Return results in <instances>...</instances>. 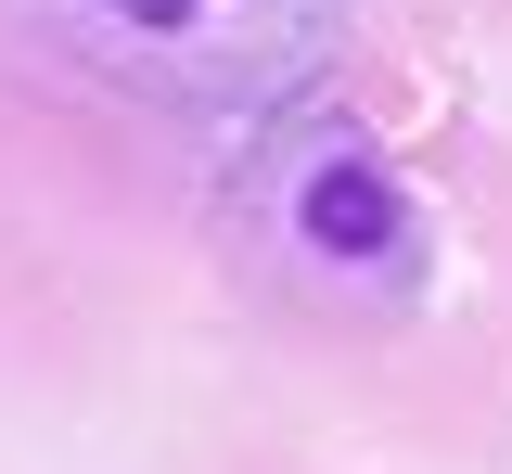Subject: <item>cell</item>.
I'll use <instances>...</instances> for the list:
<instances>
[{"mask_svg":"<svg viewBox=\"0 0 512 474\" xmlns=\"http://www.w3.org/2000/svg\"><path fill=\"white\" fill-rule=\"evenodd\" d=\"M64 52L180 90V103H256L320 52L333 0H26Z\"/></svg>","mask_w":512,"mask_h":474,"instance_id":"6da1fadb","label":"cell"},{"mask_svg":"<svg viewBox=\"0 0 512 474\" xmlns=\"http://www.w3.org/2000/svg\"><path fill=\"white\" fill-rule=\"evenodd\" d=\"M282 244L320 257V270H410V205L384 193V167L333 129V141H308L295 180H282Z\"/></svg>","mask_w":512,"mask_h":474,"instance_id":"7a4b0ae2","label":"cell"}]
</instances>
